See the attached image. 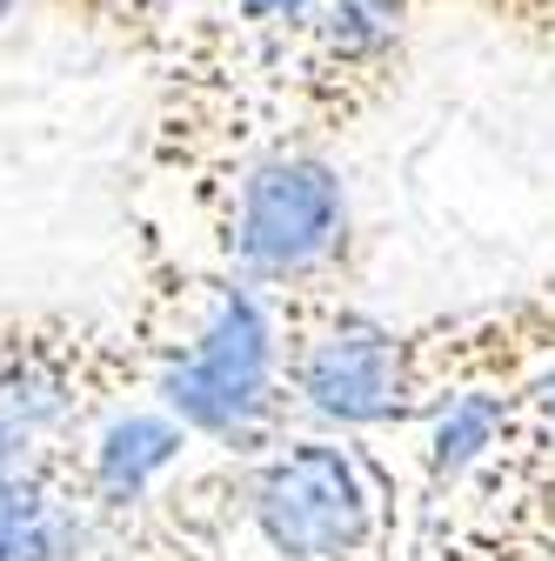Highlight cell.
Listing matches in <instances>:
<instances>
[{"label":"cell","instance_id":"obj_4","mask_svg":"<svg viewBox=\"0 0 555 561\" xmlns=\"http://www.w3.org/2000/svg\"><path fill=\"white\" fill-rule=\"evenodd\" d=\"M288 328H282V368L295 401H308L328 421L375 428V421H408L422 414L429 388L415 375V347L388 334L382 321L341 308L328 288L321 295H282Z\"/></svg>","mask_w":555,"mask_h":561},{"label":"cell","instance_id":"obj_9","mask_svg":"<svg viewBox=\"0 0 555 561\" xmlns=\"http://www.w3.org/2000/svg\"><path fill=\"white\" fill-rule=\"evenodd\" d=\"M14 8H21V0H0V21H8V14H14Z\"/></svg>","mask_w":555,"mask_h":561},{"label":"cell","instance_id":"obj_8","mask_svg":"<svg viewBox=\"0 0 555 561\" xmlns=\"http://www.w3.org/2000/svg\"><path fill=\"white\" fill-rule=\"evenodd\" d=\"M21 455H27V435H21V421H14L8 408H0V468L21 461Z\"/></svg>","mask_w":555,"mask_h":561},{"label":"cell","instance_id":"obj_7","mask_svg":"<svg viewBox=\"0 0 555 561\" xmlns=\"http://www.w3.org/2000/svg\"><path fill=\"white\" fill-rule=\"evenodd\" d=\"M509 428H516V435H529L542 455H555V381H542L535 394L509 401Z\"/></svg>","mask_w":555,"mask_h":561},{"label":"cell","instance_id":"obj_2","mask_svg":"<svg viewBox=\"0 0 555 561\" xmlns=\"http://www.w3.org/2000/svg\"><path fill=\"white\" fill-rule=\"evenodd\" d=\"M222 248L261 295H321L349 261V194L315 148H268L228 187Z\"/></svg>","mask_w":555,"mask_h":561},{"label":"cell","instance_id":"obj_6","mask_svg":"<svg viewBox=\"0 0 555 561\" xmlns=\"http://www.w3.org/2000/svg\"><path fill=\"white\" fill-rule=\"evenodd\" d=\"M181 448H188V428L168 408L114 414L94 435V448L81 455V474H88V495H94L101 522H134L141 515V502L155 495V481L181 461Z\"/></svg>","mask_w":555,"mask_h":561},{"label":"cell","instance_id":"obj_3","mask_svg":"<svg viewBox=\"0 0 555 561\" xmlns=\"http://www.w3.org/2000/svg\"><path fill=\"white\" fill-rule=\"evenodd\" d=\"M248 515L288 561H388L395 548L388 481L335 442H274L248 468Z\"/></svg>","mask_w":555,"mask_h":561},{"label":"cell","instance_id":"obj_5","mask_svg":"<svg viewBox=\"0 0 555 561\" xmlns=\"http://www.w3.org/2000/svg\"><path fill=\"white\" fill-rule=\"evenodd\" d=\"M94 528H101V508L88 495L81 461H75V481L27 455L0 468V561H88Z\"/></svg>","mask_w":555,"mask_h":561},{"label":"cell","instance_id":"obj_1","mask_svg":"<svg viewBox=\"0 0 555 561\" xmlns=\"http://www.w3.org/2000/svg\"><path fill=\"white\" fill-rule=\"evenodd\" d=\"M194 314L181 321L174 355L155 362V394L188 435L222 442L228 455H268L288 428V368H282V328L254 280H201Z\"/></svg>","mask_w":555,"mask_h":561}]
</instances>
